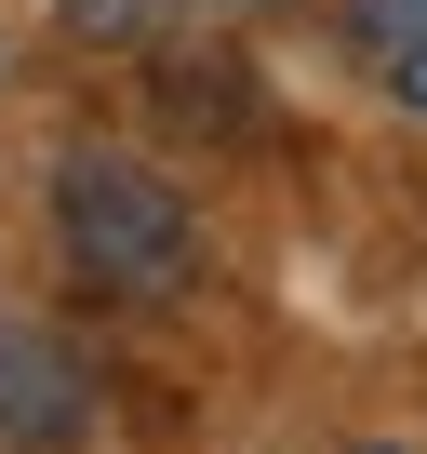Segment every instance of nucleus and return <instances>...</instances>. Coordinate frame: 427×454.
Returning <instances> with one entry per match:
<instances>
[{
  "label": "nucleus",
  "mask_w": 427,
  "mask_h": 454,
  "mask_svg": "<svg viewBox=\"0 0 427 454\" xmlns=\"http://www.w3.org/2000/svg\"><path fill=\"white\" fill-rule=\"evenodd\" d=\"M54 227H67V268H81L94 294H120V308H160V294H187V268H200V227H187V200H174L147 160H67Z\"/></svg>",
  "instance_id": "f257e3e1"
},
{
  "label": "nucleus",
  "mask_w": 427,
  "mask_h": 454,
  "mask_svg": "<svg viewBox=\"0 0 427 454\" xmlns=\"http://www.w3.org/2000/svg\"><path fill=\"white\" fill-rule=\"evenodd\" d=\"M67 427H81V361L54 334H14V321H0V441H14V454H54Z\"/></svg>",
  "instance_id": "f03ea898"
},
{
  "label": "nucleus",
  "mask_w": 427,
  "mask_h": 454,
  "mask_svg": "<svg viewBox=\"0 0 427 454\" xmlns=\"http://www.w3.org/2000/svg\"><path fill=\"white\" fill-rule=\"evenodd\" d=\"M347 41H361L374 67H387V54H414V41H427V0H347Z\"/></svg>",
  "instance_id": "7ed1b4c3"
},
{
  "label": "nucleus",
  "mask_w": 427,
  "mask_h": 454,
  "mask_svg": "<svg viewBox=\"0 0 427 454\" xmlns=\"http://www.w3.org/2000/svg\"><path fill=\"white\" fill-rule=\"evenodd\" d=\"M387 94H400L414 121H427V41H414V54H387Z\"/></svg>",
  "instance_id": "20e7f679"
},
{
  "label": "nucleus",
  "mask_w": 427,
  "mask_h": 454,
  "mask_svg": "<svg viewBox=\"0 0 427 454\" xmlns=\"http://www.w3.org/2000/svg\"><path fill=\"white\" fill-rule=\"evenodd\" d=\"M361 454H400V441H361Z\"/></svg>",
  "instance_id": "39448f33"
}]
</instances>
